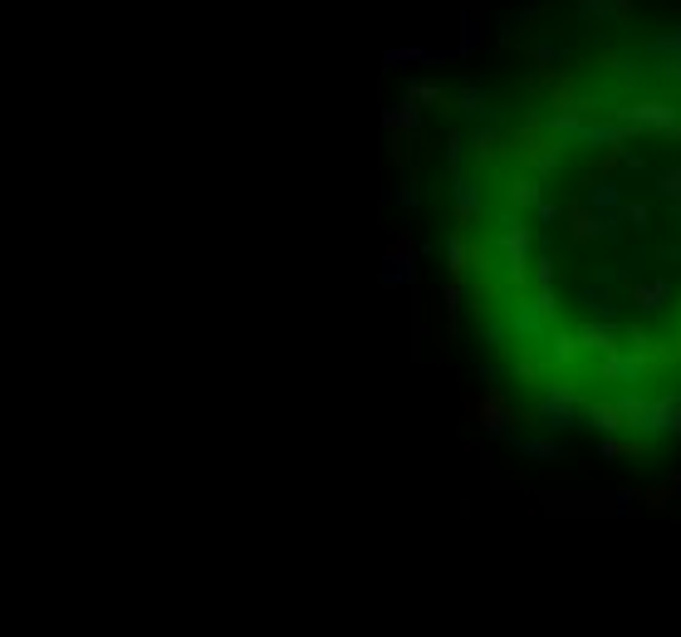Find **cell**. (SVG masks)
<instances>
[{
    "instance_id": "obj_1",
    "label": "cell",
    "mask_w": 681,
    "mask_h": 637,
    "mask_svg": "<svg viewBox=\"0 0 681 637\" xmlns=\"http://www.w3.org/2000/svg\"><path fill=\"white\" fill-rule=\"evenodd\" d=\"M613 118H618L627 133H657V138H676V128H681V108H676V98H647V94H637V98H627V103H613Z\"/></svg>"
},
{
    "instance_id": "obj_2",
    "label": "cell",
    "mask_w": 681,
    "mask_h": 637,
    "mask_svg": "<svg viewBox=\"0 0 681 637\" xmlns=\"http://www.w3.org/2000/svg\"><path fill=\"white\" fill-rule=\"evenodd\" d=\"M495 245H500V265H505V284H515V290H525L530 280V251H534V236L525 226H520L515 211L500 216V231H495Z\"/></svg>"
},
{
    "instance_id": "obj_3",
    "label": "cell",
    "mask_w": 681,
    "mask_h": 637,
    "mask_svg": "<svg viewBox=\"0 0 681 637\" xmlns=\"http://www.w3.org/2000/svg\"><path fill=\"white\" fill-rule=\"evenodd\" d=\"M637 437H681V393L647 397V412H643Z\"/></svg>"
},
{
    "instance_id": "obj_4",
    "label": "cell",
    "mask_w": 681,
    "mask_h": 637,
    "mask_svg": "<svg viewBox=\"0 0 681 637\" xmlns=\"http://www.w3.org/2000/svg\"><path fill=\"white\" fill-rule=\"evenodd\" d=\"M451 201H456V216H461L466 231L476 226L480 216H486V197H480V187H476L466 172H451Z\"/></svg>"
},
{
    "instance_id": "obj_5",
    "label": "cell",
    "mask_w": 681,
    "mask_h": 637,
    "mask_svg": "<svg viewBox=\"0 0 681 637\" xmlns=\"http://www.w3.org/2000/svg\"><path fill=\"white\" fill-rule=\"evenodd\" d=\"M383 280H387V284H412V280H417V245H412V236H402V241L387 245Z\"/></svg>"
},
{
    "instance_id": "obj_6",
    "label": "cell",
    "mask_w": 681,
    "mask_h": 637,
    "mask_svg": "<svg viewBox=\"0 0 681 637\" xmlns=\"http://www.w3.org/2000/svg\"><path fill=\"white\" fill-rule=\"evenodd\" d=\"M573 339H579V348L583 354H608V348H618V324L613 319H583L579 329H573Z\"/></svg>"
},
{
    "instance_id": "obj_7",
    "label": "cell",
    "mask_w": 681,
    "mask_h": 637,
    "mask_svg": "<svg viewBox=\"0 0 681 637\" xmlns=\"http://www.w3.org/2000/svg\"><path fill=\"white\" fill-rule=\"evenodd\" d=\"M510 334H515L520 344H540L549 334V324H544L540 309H534V299H520V304H515V314H510Z\"/></svg>"
},
{
    "instance_id": "obj_8",
    "label": "cell",
    "mask_w": 681,
    "mask_h": 637,
    "mask_svg": "<svg viewBox=\"0 0 681 637\" xmlns=\"http://www.w3.org/2000/svg\"><path fill=\"white\" fill-rule=\"evenodd\" d=\"M480 422H486V437H515V422H520V417L490 393L486 402H480Z\"/></svg>"
},
{
    "instance_id": "obj_9",
    "label": "cell",
    "mask_w": 681,
    "mask_h": 637,
    "mask_svg": "<svg viewBox=\"0 0 681 637\" xmlns=\"http://www.w3.org/2000/svg\"><path fill=\"white\" fill-rule=\"evenodd\" d=\"M666 299H672V284L666 280H633V304L643 309V314H662Z\"/></svg>"
},
{
    "instance_id": "obj_10",
    "label": "cell",
    "mask_w": 681,
    "mask_h": 637,
    "mask_svg": "<svg viewBox=\"0 0 681 637\" xmlns=\"http://www.w3.org/2000/svg\"><path fill=\"white\" fill-rule=\"evenodd\" d=\"M451 59H456L451 49H417V45H408V49H387V55H383L387 69H397V64H451Z\"/></svg>"
},
{
    "instance_id": "obj_11",
    "label": "cell",
    "mask_w": 681,
    "mask_h": 637,
    "mask_svg": "<svg viewBox=\"0 0 681 637\" xmlns=\"http://www.w3.org/2000/svg\"><path fill=\"white\" fill-rule=\"evenodd\" d=\"M505 197H510V211H530V206H540V197H544V177H515Z\"/></svg>"
},
{
    "instance_id": "obj_12",
    "label": "cell",
    "mask_w": 681,
    "mask_h": 637,
    "mask_svg": "<svg viewBox=\"0 0 681 637\" xmlns=\"http://www.w3.org/2000/svg\"><path fill=\"white\" fill-rule=\"evenodd\" d=\"M579 5V15L583 20H608V25H623L627 20V5L633 0H573Z\"/></svg>"
},
{
    "instance_id": "obj_13",
    "label": "cell",
    "mask_w": 681,
    "mask_h": 637,
    "mask_svg": "<svg viewBox=\"0 0 681 637\" xmlns=\"http://www.w3.org/2000/svg\"><path fill=\"white\" fill-rule=\"evenodd\" d=\"M417 123H422V103H417V98H402L397 108L383 113V128H392V133H402V138H408Z\"/></svg>"
},
{
    "instance_id": "obj_14",
    "label": "cell",
    "mask_w": 681,
    "mask_h": 637,
    "mask_svg": "<svg viewBox=\"0 0 681 637\" xmlns=\"http://www.w3.org/2000/svg\"><path fill=\"white\" fill-rule=\"evenodd\" d=\"M579 309H583L588 319H613V314H618V309H613V290H608V284H593V290H583V294H579Z\"/></svg>"
},
{
    "instance_id": "obj_15",
    "label": "cell",
    "mask_w": 681,
    "mask_h": 637,
    "mask_svg": "<svg viewBox=\"0 0 681 637\" xmlns=\"http://www.w3.org/2000/svg\"><path fill=\"white\" fill-rule=\"evenodd\" d=\"M447 270H451V280H466V270H470V241H466V226L451 231V241H447Z\"/></svg>"
},
{
    "instance_id": "obj_16",
    "label": "cell",
    "mask_w": 681,
    "mask_h": 637,
    "mask_svg": "<svg viewBox=\"0 0 681 637\" xmlns=\"http://www.w3.org/2000/svg\"><path fill=\"white\" fill-rule=\"evenodd\" d=\"M515 441L520 451H525V457H534V461H559V441H549V437H510Z\"/></svg>"
},
{
    "instance_id": "obj_17",
    "label": "cell",
    "mask_w": 681,
    "mask_h": 637,
    "mask_svg": "<svg viewBox=\"0 0 681 637\" xmlns=\"http://www.w3.org/2000/svg\"><path fill=\"white\" fill-rule=\"evenodd\" d=\"M408 98H417V103H422V108H441V113L451 108V98L441 94L437 84H422V79H408Z\"/></svg>"
},
{
    "instance_id": "obj_18",
    "label": "cell",
    "mask_w": 681,
    "mask_h": 637,
    "mask_svg": "<svg viewBox=\"0 0 681 637\" xmlns=\"http://www.w3.org/2000/svg\"><path fill=\"white\" fill-rule=\"evenodd\" d=\"M456 108H461V113H466V118H476V123H480V118H486V113H490V108H486V88H476V84H466V88H461V94H456Z\"/></svg>"
},
{
    "instance_id": "obj_19",
    "label": "cell",
    "mask_w": 681,
    "mask_h": 637,
    "mask_svg": "<svg viewBox=\"0 0 681 637\" xmlns=\"http://www.w3.org/2000/svg\"><path fill=\"white\" fill-rule=\"evenodd\" d=\"M583 206H593V211H618V206H623V191L613 187V181H598V187L583 197Z\"/></svg>"
},
{
    "instance_id": "obj_20",
    "label": "cell",
    "mask_w": 681,
    "mask_h": 637,
    "mask_svg": "<svg viewBox=\"0 0 681 637\" xmlns=\"http://www.w3.org/2000/svg\"><path fill=\"white\" fill-rule=\"evenodd\" d=\"M657 191H662L672 206H681V162H676V167H662V172H657Z\"/></svg>"
},
{
    "instance_id": "obj_21",
    "label": "cell",
    "mask_w": 681,
    "mask_h": 637,
    "mask_svg": "<svg viewBox=\"0 0 681 637\" xmlns=\"http://www.w3.org/2000/svg\"><path fill=\"white\" fill-rule=\"evenodd\" d=\"M470 148H476V158H500V133H495V128H476V133H470Z\"/></svg>"
},
{
    "instance_id": "obj_22",
    "label": "cell",
    "mask_w": 681,
    "mask_h": 637,
    "mask_svg": "<svg viewBox=\"0 0 681 637\" xmlns=\"http://www.w3.org/2000/svg\"><path fill=\"white\" fill-rule=\"evenodd\" d=\"M476 45H480L476 15H461V49H456V59H470V55H476Z\"/></svg>"
},
{
    "instance_id": "obj_23",
    "label": "cell",
    "mask_w": 681,
    "mask_h": 637,
    "mask_svg": "<svg viewBox=\"0 0 681 637\" xmlns=\"http://www.w3.org/2000/svg\"><path fill=\"white\" fill-rule=\"evenodd\" d=\"M530 280H534V290H554V260H549V255H534L530 260Z\"/></svg>"
},
{
    "instance_id": "obj_24",
    "label": "cell",
    "mask_w": 681,
    "mask_h": 637,
    "mask_svg": "<svg viewBox=\"0 0 681 637\" xmlns=\"http://www.w3.org/2000/svg\"><path fill=\"white\" fill-rule=\"evenodd\" d=\"M447 162H451V172H466V133L447 138Z\"/></svg>"
},
{
    "instance_id": "obj_25",
    "label": "cell",
    "mask_w": 681,
    "mask_h": 637,
    "mask_svg": "<svg viewBox=\"0 0 681 637\" xmlns=\"http://www.w3.org/2000/svg\"><path fill=\"white\" fill-rule=\"evenodd\" d=\"M618 211H623L627 221H633L637 231H647V221H652V206H647V201H623Z\"/></svg>"
},
{
    "instance_id": "obj_26",
    "label": "cell",
    "mask_w": 681,
    "mask_h": 637,
    "mask_svg": "<svg viewBox=\"0 0 681 637\" xmlns=\"http://www.w3.org/2000/svg\"><path fill=\"white\" fill-rule=\"evenodd\" d=\"M534 59H540V64H554V59H559V45H534Z\"/></svg>"
},
{
    "instance_id": "obj_27",
    "label": "cell",
    "mask_w": 681,
    "mask_h": 637,
    "mask_svg": "<svg viewBox=\"0 0 681 637\" xmlns=\"http://www.w3.org/2000/svg\"><path fill=\"white\" fill-rule=\"evenodd\" d=\"M534 216H540V221H559V206H549V201L540 197V206H534Z\"/></svg>"
},
{
    "instance_id": "obj_28",
    "label": "cell",
    "mask_w": 681,
    "mask_h": 637,
    "mask_svg": "<svg viewBox=\"0 0 681 637\" xmlns=\"http://www.w3.org/2000/svg\"><path fill=\"white\" fill-rule=\"evenodd\" d=\"M627 505H633V486H618V515H627Z\"/></svg>"
},
{
    "instance_id": "obj_29",
    "label": "cell",
    "mask_w": 681,
    "mask_h": 637,
    "mask_svg": "<svg viewBox=\"0 0 681 637\" xmlns=\"http://www.w3.org/2000/svg\"><path fill=\"white\" fill-rule=\"evenodd\" d=\"M672 490H676V500H681V471L672 476Z\"/></svg>"
}]
</instances>
